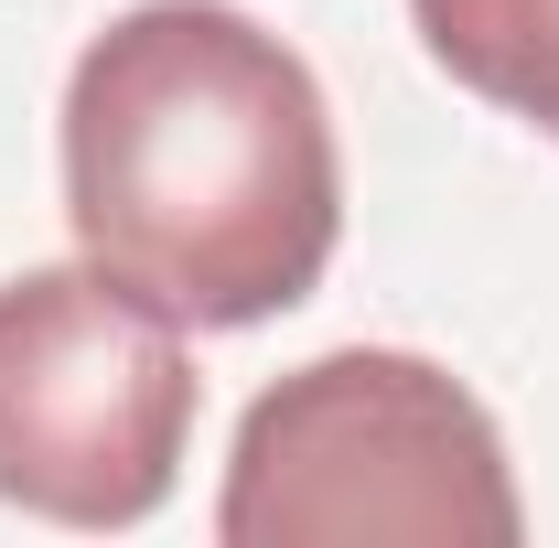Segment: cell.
I'll return each mask as SVG.
<instances>
[{
  "label": "cell",
  "mask_w": 559,
  "mask_h": 548,
  "mask_svg": "<svg viewBox=\"0 0 559 548\" xmlns=\"http://www.w3.org/2000/svg\"><path fill=\"white\" fill-rule=\"evenodd\" d=\"M75 248L194 334H248L345 237V162L312 65L237 0H140L66 75Z\"/></svg>",
  "instance_id": "obj_1"
},
{
  "label": "cell",
  "mask_w": 559,
  "mask_h": 548,
  "mask_svg": "<svg viewBox=\"0 0 559 548\" xmlns=\"http://www.w3.org/2000/svg\"><path fill=\"white\" fill-rule=\"evenodd\" d=\"M226 548H516L527 505L506 474V430L463 377L399 344L312 355L248 398L226 495Z\"/></svg>",
  "instance_id": "obj_2"
},
{
  "label": "cell",
  "mask_w": 559,
  "mask_h": 548,
  "mask_svg": "<svg viewBox=\"0 0 559 548\" xmlns=\"http://www.w3.org/2000/svg\"><path fill=\"white\" fill-rule=\"evenodd\" d=\"M194 355L119 270L0 279V505L55 527H140L194 441Z\"/></svg>",
  "instance_id": "obj_3"
},
{
  "label": "cell",
  "mask_w": 559,
  "mask_h": 548,
  "mask_svg": "<svg viewBox=\"0 0 559 548\" xmlns=\"http://www.w3.org/2000/svg\"><path fill=\"white\" fill-rule=\"evenodd\" d=\"M409 22L452 86L559 140V0H409Z\"/></svg>",
  "instance_id": "obj_4"
}]
</instances>
